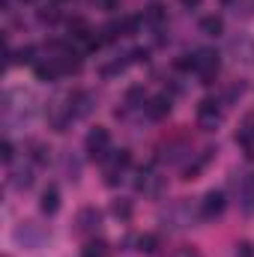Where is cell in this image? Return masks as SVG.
<instances>
[{
    "instance_id": "cell-31",
    "label": "cell",
    "mask_w": 254,
    "mask_h": 257,
    "mask_svg": "<svg viewBox=\"0 0 254 257\" xmlns=\"http://www.w3.org/2000/svg\"><path fill=\"white\" fill-rule=\"evenodd\" d=\"M174 257H203V254H200L194 245H183V248H177V251H174Z\"/></svg>"
},
{
    "instance_id": "cell-33",
    "label": "cell",
    "mask_w": 254,
    "mask_h": 257,
    "mask_svg": "<svg viewBox=\"0 0 254 257\" xmlns=\"http://www.w3.org/2000/svg\"><path fill=\"white\" fill-rule=\"evenodd\" d=\"M180 3H183L186 9H197V6H200V0H180Z\"/></svg>"
},
{
    "instance_id": "cell-12",
    "label": "cell",
    "mask_w": 254,
    "mask_h": 257,
    "mask_svg": "<svg viewBox=\"0 0 254 257\" xmlns=\"http://www.w3.org/2000/svg\"><path fill=\"white\" fill-rule=\"evenodd\" d=\"M171 108H174V105H171V96H168V93H159V96H153V99L144 105L147 117H150V120H156V123H159V120H165V117L171 114Z\"/></svg>"
},
{
    "instance_id": "cell-11",
    "label": "cell",
    "mask_w": 254,
    "mask_h": 257,
    "mask_svg": "<svg viewBox=\"0 0 254 257\" xmlns=\"http://www.w3.org/2000/svg\"><path fill=\"white\" fill-rule=\"evenodd\" d=\"M233 186H236V192H239V206H242V212H254V174H242L239 180L233 177Z\"/></svg>"
},
{
    "instance_id": "cell-26",
    "label": "cell",
    "mask_w": 254,
    "mask_h": 257,
    "mask_svg": "<svg viewBox=\"0 0 254 257\" xmlns=\"http://www.w3.org/2000/svg\"><path fill=\"white\" fill-rule=\"evenodd\" d=\"M126 105L129 108H138V105H144V87H132L126 93Z\"/></svg>"
},
{
    "instance_id": "cell-24",
    "label": "cell",
    "mask_w": 254,
    "mask_h": 257,
    "mask_svg": "<svg viewBox=\"0 0 254 257\" xmlns=\"http://www.w3.org/2000/svg\"><path fill=\"white\" fill-rule=\"evenodd\" d=\"M33 54H36V48H33V45H27V48H18V51H12V66L33 63Z\"/></svg>"
},
{
    "instance_id": "cell-23",
    "label": "cell",
    "mask_w": 254,
    "mask_h": 257,
    "mask_svg": "<svg viewBox=\"0 0 254 257\" xmlns=\"http://www.w3.org/2000/svg\"><path fill=\"white\" fill-rule=\"evenodd\" d=\"M138 251H144V254H156V251H159V236H156V233H144V236L138 239Z\"/></svg>"
},
{
    "instance_id": "cell-20",
    "label": "cell",
    "mask_w": 254,
    "mask_h": 257,
    "mask_svg": "<svg viewBox=\"0 0 254 257\" xmlns=\"http://www.w3.org/2000/svg\"><path fill=\"white\" fill-rule=\"evenodd\" d=\"M30 159L36 162V165H48V159H51V150L45 147V144H39V141H30Z\"/></svg>"
},
{
    "instance_id": "cell-3",
    "label": "cell",
    "mask_w": 254,
    "mask_h": 257,
    "mask_svg": "<svg viewBox=\"0 0 254 257\" xmlns=\"http://www.w3.org/2000/svg\"><path fill=\"white\" fill-rule=\"evenodd\" d=\"M84 147H87V156H90L93 162H108V156L114 153V150H111V132H108L105 126L90 128Z\"/></svg>"
},
{
    "instance_id": "cell-15",
    "label": "cell",
    "mask_w": 254,
    "mask_h": 257,
    "mask_svg": "<svg viewBox=\"0 0 254 257\" xmlns=\"http://www.w3.org/2000/svg\"><path fill=\"white\" fill-rule=\"evenodd\" d=\"M9 186H12V189H18V192L30 189V186H33V171H30V168H15V171H12V177H9Z\"/></svg>"
},
{
    "instance_id": "cell-9",
    "label": "cell",
    "mask_w": 254,
    "mask_h": 257,
    "mask_svg": "<svg viewBox=\"0 0 254 257\" xmlns=\"http://www.w3.org/2000/svg\"><path fill=\"white\" fill-rule=\"evenodd\" d=\"M99 227H102V212H99L96 206H84V209L78 212V218H75V233L90 236V233H96Z\"/></svg>"
},
{
    "instance_id": "cell-25",
    "label": "cell",
    "mask_w": 254,
    "mask_h": 257,
    "mask_svg": "<svg viewBox=\"0 0 254 257\" xmlns=\"http://www.w3.org/2000/svg\"><path fill=\"white\" fill-rule=\"evenodd\" d=\"M63 171H66V180H78L81 177V162L75 159V156H66V162H63Z\"/></svg>"
},
{
    "instance_id": "cell-34",
    "label": "cell",
    "mask_w": 254,
    "mask_h": 257,
    "mask_svg": "<svg viewBox=\"0 0 254 257\" xmlns=\"http://www.w3.org/2000/svg\"><path fill=\"white\" fill-rule=\"evenodd\" d=\"M54 3H60V0H54Z\"/></svg>"
},
{
    "instance_id": "cell-2",
    "label": "cell",
    "mask_w": 254,
    "mask_h": 257,
    "mask_svg": "<svg viewBox=\"0 0 254 257\" xmlns=\"http://www.w3.org/2000/svg\"><path fill=\"white\" fill-rule=\"evenodd\" d=\"M33 111H36L33 93H27V90H21V87L3 93V120H6V126H12V123H27V120L33 117Z\"/></svg>"
},
{
    "instance_id": "cell-4",
    "label": "cell",
    "mask_w": 254,
    "mask_h": 257,
    "mask_svg": "<svg viewBox=\"0 0 254 257\" xmlns=\"http://www.w3.org/2000/svg\"><path fill=\"white\" fill-rule=\"evenodd\" d=\"M227 57L233 60V63L239 66H254V39L248 33H236L230 42H227Z\"/></svg>"
},
{
    "instance_id": "cell-6",
    "label": "cell",
    "mask_w": 254,
    "mask_h": 257,
    "mask_svg": "<svg viewBox=\"0 0 254 257\" xmlns=\"http://www.w3.org/2000/svg\"><path fill=\"white\" fill-rule=\"evenodd\" d=\"M197 126L203 128V132H215V128L221 126V102L203 99L197 105Z\"/></svg>"
},
{
    "instance_id": "cell-21",
    "label": "cell",
    "mask_w": 254,
    "mask_h": 257,
    "mask_svg": "<svg viewBox=\"0 0 254 257\" xmlns=\"http://www.w3.org/2000/svg\"><path fill=\"white\" fill-rule=\"evenodd\" d=\"M36 78H39V81H54V78H60V72H57V66H54V60L36 63Z\"/></svg>"
},
{
    "instance_id": "cell-5",
    "label": "cell",
    "mask_w": 254,
    "mask_h": 257,
    "mask_svg": "<svg viewBox=\"0 0 254 257\" xmlns=\"http://www.w3.org/2000/svg\"><path fill=\"white\" fill-rule=\"evenodd\" d=\"M48 239H51V233L42 224H36V221H24L21 227H15V242L24 245V248H39Z\"/></svg>"
},
{
    "instance_id": "cell-30",
    "label": "cell",
    "mask_w": 254,
    "mask_h": 257,
    "mask_svg": "<svg viewBox=\"0 0 254 257\" xmlns=\"http://www.w3.org/2000/svg\"><path fill=\"white\" fill-rule=\"evenodd\" d=\"M147 18H150L153 24H162V21H165V12H162V6H150V12H147Z\"/></svg>"
},
{
    "instance_id": "cell-10",
    "label": "cell",
    "mask_w": 254,
    "mask_h": 257,
    "mask_svg": "<svg viewBox=\"0 0 254 257\" xmlns=\"http://www.w3.org/2000/svg\"><path fill=\"white\" fill-rule=\"evenodd\" d=\"M224 192H218V189H212V192L203 194V200H200V215H203V221H212V218H218L221 212H224Z\"/></svg>"
},
{
    "instance_id": "cell-8",
    "label": "cell",
    "mask_w": 254,
    "mask_h": 257,
    "mask_svg": "<svg viewBox=\"0 0 254 257\" xmlns=\"http://www.w3.org/2000/svg\"><path fill=\"white\" fill-rule=\"evenodd\" d=\"M135 189L147 197H159L165 192V177H159L153 168H141L138 171V180H135Z\"/></svg>"
},
{
    "instance_id": "cell-29",
    "label": "cell",
    "mask_w": 254,
    "mask_h": 257,
    "mask_svg": "<svg viewBox=\"0 0 254 257\" xmlns=\"http://www.w3.org/2000/svg\"><path fill=\"white\" fill-rule=\"evenodd\" d=\"M174 66H177V69H183V72H186V69H194V54H180Z\"/></svg>"
},
{
    "instance_id": "cell-19",
    "label": "cell",
    "mask_w": 254,
    "mask_h": 257,
    "mask_svg": "<svg viewBox=\"0 0 254 257\" xmlns=\"http://www.w3.org/2000/svg\"><path fill=\"white\" fill-rule=\"evenodd\" d=\"M111 215H114V218H120V221H129V218H132V200L117 197V200L111 203Z\"/></svg>"
},
{
    "instance_id": "cell-27",
    "label": "cell",
    "mask_w": 254,
    "mask_h": 257,
    "mask_svg": "<svg viewBox=\"0 0 254 257\" xmlns=\"http://www.w3.org/2000/svg\"><path fill=\"white\" fill-rule=\"evenodd\" d=\"M60 18V12H57V6H48V9H39V21L42 24H54Z\"/></svg>"
},
{
    "instance_id": "cell-7",
    "label": "cell",
    "mask_w": 254,
    "mask_h": 257,
    "mask_svg": "<svg viewBox=\"0 0 254 257\" xmlns=\"http://www.w3.org/2000/svg\"><path fill=\"white\" fill-rule=\"evenodd\" d=\"M194 72L200 75V84H212V78L218 75V54L209 48H200L194 54Z\"/></svg>"
},
{
    "instance_id": "cell-16",
    "label": "cell",
    "mask_w": 254,
    "mask_h": 257,
    "mask_svg": "<svg viewBox=\"0 0 254 257\" xmlns=\"http://www.w3.org/2000/svg\"><path fill=\"white\" fill-rule=\"evenodd\" d=\"M108 168L126 174L129 168H132V153H129V150H114V153L108 156Z\"/></svg>"
},
{
    "instance_id": "cell-18",
    "label": "cell",
    "mask_w": 254,
    "mask_h": 257,
    "mask_svg": "<svg viewBox=\"0 0 254 257\" xmlns=\"http://www.w3.org/2000/svg\"><path fill=\"white\" fill-rule=\"evenodd\" d=\"M200 30L206 36H221L224 33V18L221 15H206V18H200Z\"/></svg>"
},
{
    "instance_id": "cell-28",
    "label": "cell",
    "mask_w": 254,
    "mask_h": 257,
    "mask_svg": "<svg viewBox=\"0 0 254 257\" xmlns=\"http://www.w3.org/2000/svg\"><path fill=\"white\" fill-rule=\"evenodd\" d=\"M0 159H3L6 165H12V159H15V147H12L9 141H3V144H0Z\"/></svg>"
},
{
    "instance_id": "cell-1",
    "label": "cell",
    "mask_w": 254,
    "mask_h": 257,
    "mask_svg": "<svg viewBox=\"0 0 254 257\" xmlns=\"http://www.w3.org/2000/svg\"><path fill=\"white\" fill-rule=\"evenodd\" d=\"M197 221H203V215H200V200L191 203L189 197H180V200L168 203V209L162 212V227H165V230H186V227L197 224Z\"/></svg>"
},
{
    "instance_id": "cell-17",
    "label": "cell",
    "mask_w": 254,
    "mask_h": 257,
    "mask_svg": "<svg viewBox=\"0 0 254 257\" xmlns=\"http://www.w3.org/2000/svg\"><path fill=\"white\" fill-rule=\"evenodd\" d=\"M111 254V245L105 239H87L84 248H81V257H108Z\"/></svg>"
},
{
    "instance_id": "cell-13",
    "label": "cell",
    "mask_w": 254,
    "mask_h": 257,
    "mask_svg": "<svg viewBox=\"0 0 254 257\" xmlns=\"http://www.w3.org/2000/svg\"><path fill=\"white\" fill-rule=\"evenodd\" d=\"M189 153H191V150H189V144H186V141H168V144L162 147L159 159H162V162H168V165H177V162H183Z\"/></svg>"
},
{
    "instance_id": "cell-22",
    "label": "cell",
    "mask_w": 254,
    "mask_h": 257,
    "mask_svg": "<svg viewBox=\"0 0 254 257\" xmlns=\"http://www.w3.org/2000/svg\"><path fill=\"white\" fill-rule=\"evenodd\" d=\"M242 93H245V81H233V84H227V90H224V99H221V102H224V105H233Z\"/></svg>"
},
{
    "instance_id": "cell-14",
    "label": "cell",
    "mask_w": 254,
    "mask_h": 257,
    "mask_svg": "<svg viewBox=\"0 0 254 257\" xmlns=\"http://www.w3.org/2000/svg\"><path fill=\"white\" fill-rule=\"evenodd\" d=\"M39 209H42L45 215H54V212L60 209V192H57V186H48V189L42 192V200H39Z\"/></svg>"
},
{
    "instance_id": "cell-32",
    "label": "cell",
    "mask_w": 254,
    "mask_h": 257,
    "mask_svg": "<svg viewBox=\"0 0 254 257\" xmlns=\"http://www.w3.org/2000/svg\"><path fill=\"white\" fill-rule=\"evenodd\" d=\"M236 257H254V245L251 242H239L236 245Z\"/></svg>"
}]
</instances>
